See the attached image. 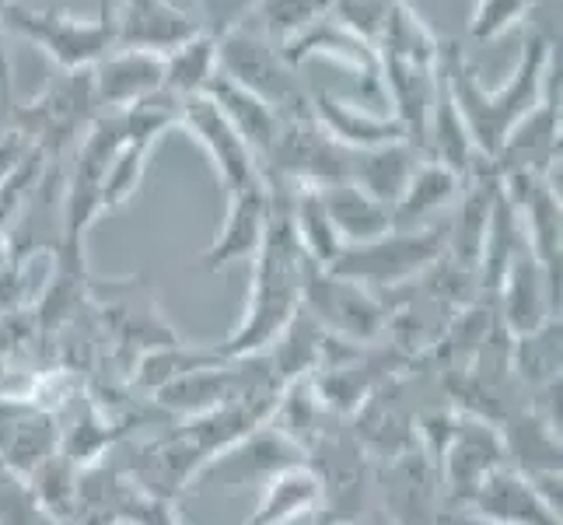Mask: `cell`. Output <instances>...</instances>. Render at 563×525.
Segmentation results:
<instances>
[{"label":"cell","mask_w":563,"mask_h":525,"mask_svg":"<svg viewBox=\"0 0 563 525\" xmlns=\"http://www.w3.org/2000/svg\"><path fill=\"white\" fill-rule=\"evenodd\" d=\"M316 525H346V522H333V518H316Z\"/></svg>","instance_id":"cell-40"},{"label":"cell","mask_w":563,"mask_h":525,"mask_svg":"<svg viewBox=\"0 0 563 525\" xmlns=\"http://www.w3.org/2000/svg\"><path fill=\"white\" fill-rule=\"evenodd\" d=\"M280 50L295 67H301L305 61H316V56H319V61H333V64H340L346 70H354V74H361V81L367 85V91H372L375 99H382L378 46H372L367 39L351 32L343 22H336L333 14H325L322 22H316L312 29H305L298 39H290V43L280 46Z\"/></svg>","instance_id":"cell-17"},{"label":"cell","mask_w":563,"mask_h":525,"mask_svg":"<svg viewBox=\"0 0 563 525\" xmlns=\"http://www.w3.org/2000/svg\"><path fill=\"white\" fill-rule=\"evenodd\" d=\"M532 11L536 0H479L470 18V32L479 43H490V39L504 35L511 25L526 22Z\"/></svg>","instance_id":"cell-32"},{"label":"cell","mask_w":563,"mask_h":525,"mask_svg":"<svg viewBox=\"0 0 563 525\" xmlns=\"http://www.w3.org/2000/svg\"><path fill=\"white\" fill-rule=\"evenodd\" d=\"M301 308L312 316L329 337L346 343H375L388 329L385 305L357 281H346L333 270H316L305 281Z\"/></svg>","instance_id":"cell-8"},{"label":"cell","mask_w":563,"mask_h":525,"mask_svg":"<svg viewBox=\"0 0 563 525\" xmlns=\"http://www.w3.org/2000/svg\"><path fill=\"white\" fill-rule=\"evenodd\" d=\"M0 4H22V0H0Z\"/></svg>","instance_id":"cell-42"},{"label":"cell","mask_w":563,"mask_h":525,"mask_svg":"<svg viewBox=\"0 0 563 525\" xmlns=\"http://www.w3.org/2000/svg\"><path fill=\"white\" fill-rule=\"evenodd\" d=\"M287 214H290V231H295V239H298L305 256L312 260L319 270L333 266L343 252V242L336 236L333 221H329V210L322 204V189L295 186L290 189Z\"/></svg>","instance_id":"cell-26"},{"label":"cell","mask_w":563,"mask_h":525,"mask_svg":"<svg viewBox=\"0 0 563 525\" xmlns=\"http://www.w3.org/2000/svg\"><path fill=\"white\" fill-rule=\"evenodd\" d=\"M29 494L53 522H77V504H81V466L56 452L25 480Z\"/></svg>","instance_id":"cell-29"},{"label":"cell","mask_w":563,"mask_h":525,"mask_svg":"<svg viewBox=\"0 0 563 525\" xmlns=\"http://www.w3.org/2000/svg\"><path fill=\"white\" fill-rule=\"evenodd\" d=\"M218 67L277 116H312V91L305 85L301 67L290 64L284 50L252 25L218 39Z\"/></svg>","instance_id":"cell-3"},{"label":"cell","mask_w":563,"mask_h":525,"mask_svg":"<svg viewBox=\"0 0 563 525\" xmlns=\"http://www.w3.org/2000/svg\"><path fill=\"white\" fill-rule=\"evenodd\" d=\"M465 512L497 525H563L556 504H550V497L536 488V480L518 473L515 466H500L483 480Z\"/></svg>","instance_id":"cell-16"},{"label":"cell","mask_w":563,"mask_h":525,"mask_svg":"<svg viewBox=\"0 0 563 525\" xmlns=\"http://www.w3.org/2000/svg\"><path fill=\"white\" fill-rule=\"evenodd\" d=\"M500 466H508L500 427L476 414H455L449 441H444V449L438 456L441 491L452 501L449 512L465 508L479 483L494 470H500Z\"/></svg>","instance_id":"cell-9"},{"label":"cell","mask_w":563,"mask_h":525,"mask_svg":"<svg viewBox=\"0 0 563 525\" xmlns=\"http://www.w3.org/2000/svg\"><path fill=\"white\" fill-rule=\"evenodd\" d=\"M203 95L221 109V116L239 130V138L252 147L256 162L263 165V158L269 154V144H274L277 130H280V116L269 109L263 99H256L252 91H245L242 85L231 81V77H224L221 70L207 85Z\"/></svg>","instance_id":"cell-23"},{"label":"cell","mask_w":563,"mask_h":525,"mask_svg":"<svg viewBox=\"0 0 563 525\" xmlns=\"http://www.w3.org/2000/svg\"><path fill=\"white\" fill-rule=\"evenodd\" d=\"M0 25L43 50L56 70H91L115 50V14L102 8L95 18L67 11H38L25 4L0 8Z\"/></svg>","instance_id":"cell-4"},{"label":"cell","mask_w":563,"mask_h":525,"mask_svg":"<svg viewBox=\"0 0 563 525\" xmlns=\"http://www.w3.org/2000/svg\"><path fill=\"white\" fill-rule=\"evenodd\" d=\"M179 127L207 151L213 175H218L224 193H239L263 179L256 154H252V147L239 138V130L224 120L221 109L207 95H197V99H186L179 106Z\"/></svg>","instance_id":"cell-12"},{"label":"cell","mask_w":563,"mask_h":525,"mask_svg":"<svg viewBox=\"0 0 563 525\" xmlns=\"http://www.w3.org/2000/svg\"><path fill=\"white\" fill-rule=\"evenodd\" d=\"M312 116L329 138L346 151L406 141V130L393 112H378L375 106L340 99L333 91H312Z\"/></svg>","instance_id":"cell-19"},{"label":"cell","mask_w":563,"mask_h":525,"mask_svg":"<svg viewBox=\"0 0 563 525\" xmlns=\"http://www.w3.org/2000/svg\"><path fill=\"white\" fill-rule=\"evenodd\" d=\"M165 61L162 53L115 46L91 67V91L99 112H123L162 91Z\"/></svg>","instance_id":"cell-15"},{"label":"cell","mask_w":563,"mask_h":525,"mask_svg":"<svg viewBox=\"0 0 563 525\" xmlns=\"http://www.w3.org/2000/svg\"><path fill=\"white\" fill-rule=\"evenodd\" d=\"M393 8H396V0H336L329 14H333L336 22H343L351 32H357L361 39H367L372 46H378Z\"/></svg>","instance_id":"cell-33"},{"label":"cell","mask_w":563,"mask_h":525,"mask_svg":"<svg viewBox=\"0 0 563 525\" xmlns=\"http://www.w3.org/2000/svg\"><path fill=\"white\" fill-rule=\"evenodd\" d=\"M91 302L99 305L106 329L115 333V343L130 350V361L151 354L158 347L183 343V337L172 329V322L158 313L151 287L144 277H126V281H109V284H91Z\"/></svg>","instance_id":"cell-10"},{"label":"cell","mask_w":563,"mask_h":525,"mask_svg":"<svg viewBox=\"0 0 563 525\" xmlns=\"http://www.w3.org/2000/svg\"><path fill=\"white\" fill-rule=\"evenodd\" d=\"M322 204H325L329 221H333L343 245H361V242L382 239L385 231L393 228V210L378 204L375 197H367V193L357 189L354 183L325 186Z\"/></svg>","instance_id":"cell-25"},{"label":"cell","mask_w":563,"mask_h":525,"mask_svg":"<svg viewBox=\"0 0 563 525\" xmlns=\"http://www.w3.org/2000/svg\"><path fill=\"white\" fill-rule=\"evenodd\" d=\"M556 56V46L547 32L532 29L518 53V64L504 88H483L476 67L465 61L462 46L441 43V74L452 91V102L462 116L476 158L494 165L497 151L508 141V133L526 120V116L547 102V70Z\"/></svg>","instance_id":"cell-2"},{"label":"cell","mask_w":563,"mask_h":525,"mask_svg":"<svg viewBox=\"0 0 563 525\" xmlns=\"http://www.w3.org/2000/svg\"><path fill=\"white\" fill-rule=\"evenodd\" d=\"M269 214H274V200H269V186L263 179L239 193H228L224 221L200 256V266L207 274H218V270L231 263L256 260V252L266 239V228H269Z\"/></svg>","instance_id":"cell-13"},{"label":"cell","mask_w":563,"mask_h":525,"mask_svg":"<svg viewBox=\"0 0 563 525\" xmlns=\"http://www.w3.org/2000/svg\"><path fill=\"white\" fill-rule=\"evenodd\" d=\"M511 340V368L521 382L542 389L560 379V319H550L547 326Z\"/></svg>","instance_id":"cell-31"},{"label":"cell","mask_w":563,"mask_h":525,"mask_svg":"<svg viewBox=\"0 0 563 525\" xmlns=\"http://www.w3.org/2000/svg\"><path fill=\"white\" fill-rule=\"evenodd\" d=\"M260 0H200V29L213 39L242 29Z\"/></svg>","instance_id":"cell-35"},{"label":"cell","mask_w":563,"mask_h":525,"mask_svg":"<svg viewBox=\"0 0 563 525\" xmlns=\"http://www.w3.org/2000/svg\"><path fill=\"white\" fill-rule=\"evenodd\" d=\"M382 512L388 525H438L444 515V491L434 456L420 441L406 445L396 456H388L378 473Z\"/></svg>","instance_id":"cell-11"},{"label":"cell","mask_w":563,"mask_h":525,"mask_svg":"<svg viewBox=\"0 0 563 525\" xmlns=\"http://www.w3.org/2000/svg\"><path fill=\"white\" fill-rule=\"evenodd\" d=\"M60 452L56 417L22 400H0V466L14 480H29L38 466Z\"/></svg>","instance_id":"cell-14"},{"label":"cell","mask_w":563,"mask_h":525,"mask_svg":"<svg viewBox=\"0 0 563 525\" xmlns=\"http://www.w3.org/2000/svg\"><path fill=\"white\" fill-rule=\"evenodd\" d=\"M462 175L452 172L449 165L423 158L413 172L410 186L402 189V197L393 207V228H427L441 225L438 214L449 210L459 193H462Z\"/></svg>","instance_id":"cell-22"},{"label":"cell","mask_w":563,"mask_h":525,"mask_svg":"<svg viewBox=\"0 0 563 525\" xmlns=\"http://www.w3.org/2000/svg\"><path fill=\"white\" fill-rule=\"evenodd\" d=\"M269 200H274V214H269L266 239L252 260V284L245 295V313L231 333L213 343V354L221 361H249L266 354V347L280 337V329L301 313V295L305 281L316 274V263L305 256L295 231H290V189L284 183H269Z\"/></svg>","instance_id":"cell-1"},{"label":"cell","mask_w":563,"mask_h":525,"mask_svg":"<svg viewBox=\"0 0 563 525\" xmlns=\"http://www.w3.org/2000/svg\"><path fill=\"white\" fill-rule=\"evenodd\" d=\"M378 56L417 67H438L441 61V39L431 32V25L410 8V0H396L388 25L378 39Z\"/></svg>","instance_id":"cell-28"},{"label":"cell","mask_w":563,"mask_h":525,"mask_svg":"<svg viewBox=\"0 0 563 525\" xmlns=\"http://www.w3.org/2000/svg\"><path fill=\"white\" fill-rule=\"evenodd\" d=\"M367 525H388V518L385 515H372V518H367Z\"/></svg>","instance_id":"cell-39"},{"label":"cell","mask_w":563,"mask_h":525,"mask_svg":"<svg viewBox=\"0 0 563 525\" xmlns=\"http://www.w3.org/2000/svg\"><path fill=\"white\" fill-rule=\"evenodd\" d=\"M319 512H322V488L319 477L305 462L298 470H287L277 480H269L256 501V512L239 525H290L298 518H316Z\"/></svg>","instance_id":"cell-24"},{"label":"cell","mask_w":563,"mask_h":525,"mask_svg":"<svg viewBox=\"0 0 563 525\" xmlns=\"http://www.w3.org/2000/svg\"><path fill=\"white\" fill-rule=\"evenodd\" d=\"M497 295H500V322L511 337H526L532 329L547 326L550 319H560V305L550 295L547 266L532 256V249L518 252L497 287Z\"/></svg>","instance_id":"cell-18"},{"label":"cell","mask_w":563,"mask_h":525,"mask_svg":"<svg viewBox=\"0 0 563 525\" xmlns=\"http://www.w3.org/2000/svg\"><path fill=\"white\" fill-rule=\"evenodd\" d=\"M172 4H176V8H183V11H186V0H172Z\"/></svg>","instance_id":"cell-41"},{"label":"cell","mask_w":563,"mask_h":525,"mask_svg":"<svg viewBox=\"0 0 563 525\" xmlns=\"http://www.w3.org/2000/svg\"><path fill=\"white\" fill-rule=\"evenodd\" d=\"M165 61V77H162V91L172 95L176 102L197 99V95L207 91V85L218 77V39L197 32L192 39H186L183 46H176L172 53L162 56Z\"/></svg>","instance_id":"cell-27"},{"label":"cell","mask_w":563,"mask_h":525,"mask_svg":"<svg viewBox=\"0 0 563 525\" xmlns=\"http://www.w3.org/2000/svg\"><path fill=\"white\" fill-rule=\"evenodd\" d=\"M11 53H8V29L0 25V106H11Z\"/></svg>","instance_id":"cell-37"},{"label":"cell","mask_w":563,"mask_h":525,"mask_svg":"<svg viewBox=\"0 0 563 525\" xmlns=\"http://www.w3.org/2000/svg\"><path fill=\"white\" fill-rule=\"evenodd\" d=\"M115 525H183V522L172 497L133 488L130 497L123 501L120 515H115Z\"/></svg>","instance_id":"cell-34"},{"label":"cell","mask_w":563,"mask_h":525,"mask_svg":"<svg viewBox=\"0 0 563 525\" xmlns=\"http://www.w3.org/2000/svg\"><path fill=\"white\" fill-rule=\"evenodd\" d=\"M305 449L284 435L277 424H256L252 431H245L239 441H231L228 449L213 456L203 470L192 477L189 491H203V488H266L269 480H277L287 470H298L305 466Z\"/></svg>","instance_id":"cell-7"},{"label":"cell","mask_w":563,"mask_h":525,"mask_svg":"<svg viewBox=\"0 0 563 525\" xmlns=\"http://www.w3.org/2000/svg\"><path fill=\"white\" fill-rule=\"evenodd\" d=\"M333 4L336 0H260L245 25L263 32L269 43L287 46L290 39H298L305 29L322 22V18L333 11Z\"/></svg>","instance_id":"cell-30"},{"label":"cell","mask_w":563,"mask_h":525,"mask_svg":"<svg viewBox=\"0 0 563 525\" xmlns=\"http://www.w3.org/2000/svg\"><path fill=\"white\" fill-rule=\"evenodd\" d=\"M197 32H203L200 22H192V14L172 0H123V8L115 11V46L126 50L165 56Z\"/></svg>","instance_id":"cell-20"},{"label":"cell","mask_w":563,"mask_h":525,"mask_svg":"<svg viewBox=\"0 0 563 525\" xmlns=\"http://www.w3.org/2000/svg\"><path fill=\"white\" fill-rule=\"evenodd\" d=\"M423 162V154L410 141H396V144H382V147H367L354 151L351 158V183L364 189L367 197H375L388 210L396 207L402 197V189L410 186L417 165Z\"/></svg>","instance_id":"cell-21"},{"label":"cell","mask_w":563,"mask_h":525,"mask_svg":"<svg viewBox=\"0 0 563 525\" xmlns=\"http://www.w3.org/2000/svg\"><path fill=\"white\" fill-rule=\"evenodd\" d=\"M32 151H35V147H32L18 130L0 133V189H4V186L11 183V175L25 165V158H29Z\"/></svg>","instance_id":"cell-36"},{"label":"cell","mask_w":563,"mask_h":525,"mask_svg":"<svg viewBox=\"0 0 563 525\" xmlns=\"http://www.w3.org/2000/svg\"><path fill=\"white\" fill-rule=\"evenodd\" d=\"M95 116L99 106L91 91V70H60L25 106L14 109V130L38 154H60L67 144L81 141Z\"/></svg>","instance_id":"cell-6"},{"label":"cell","mask_w":563,"mask_h":525,"mask_svg":"<svg viewBox=\"0 0 563 525\" xmlns=\"http://www.w3.org/2000/svg\"><path fill=\"white\" fill-rule=\"evenodd\" d=\"M444 256V221L427 228H388L382 239L343 245L340 260L329 266L333 274L357 281L367 291L406 287L423 277Z\"/></svg>","instance_id":"cell-5"},{"label":"cell","mask_w":563,"mask_h":525,"mask_svg":"<svg viewBox=\"0 0 563 525\" xmlns=\"http://www.w3.org/2000/svg\"><path fill=\"white\" fill-rule=\"evenodd\" d=\"M438 525H497V522H487V518H479V515H473V512L459 508V512H444Z\"/></svg>","instance_id":"cell-38"}]
</instances>
